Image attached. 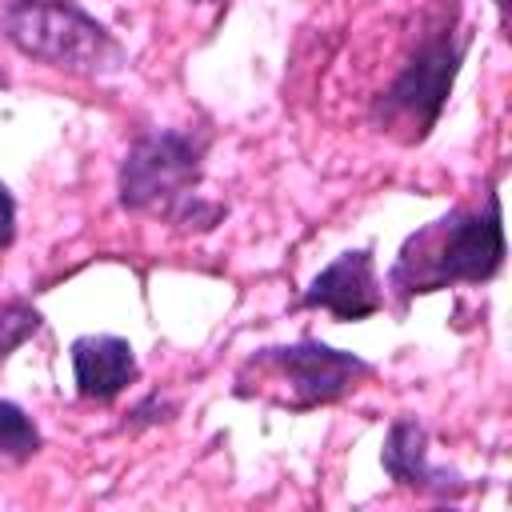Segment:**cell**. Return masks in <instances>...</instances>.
Listing matches in <instances>:
<instances>
[{
  "label": "cell",
  "mask_w": 512,
  "mask_h": 512,
  "mask_svg": "<svg viewBox=\"0 0 512 512\" xmlns=\"http://www.w3.org/2000/svg\"><path fill=\"white\" fill-rule=\"evenodd\" d=\"M204 172V140L196 132L164 128L140 136L120 164V204L128 212L168 216L180 224L212 228L220 204H200L196 184Z\"/></svg>",
  "instance_id": "obj_1"
},
{
  "label": "cell",
  "mask_w": 512,
  "mask_h": 512,
  "mask_svg": "<svg viewBox=\"0 0 512 512\" xmlns=\"http://www.w3.org/2000/svg\"><path fill=\"white\" fill-rule=\"evenodd\" d=\"M500 260H504V228L492 196L488 212H456L416 232L392 268V288L412 296V292H436L456 280L476 284L488 280L500 268Z\"/></svg>",
  "instance_id": "obj_2"
},
{
  "label": "cell",
  "mask_w": 512,
  "mask_h": 512,
  "mask_svg": "<svg viewBox=\"0 0 512 512\" xmlns=\"http://www.w3.org/2000/svg\"><path fill=\"white\" fill-rule=\"evenodd\" d=\"M0 28L16 52L48 68L80 76H112L124 68V48L76 0H8Z\"/></svg>",
  "instance_id": "obj_3"
},
{
  "label": "cell",
  "mask_w": 512,
  "mask_h": 512,
  "mask_svg": "<svg viewBox=\"0 0 512 512\" xmlns=\"http://www.w3.org/2000/svg\"><path fill=\"white\" fill-rule=\"evenodd\" d=\"M244 372H256V388L280 384L284 392L272 396L276 404L316 408V404L340 400L372 368L352 352H340V348H328V344H316V340H300V344H288V348H260L244 364ZM256 388H244L240 396H252Z\"/></svg>",
  "instance_id": "obj_4"
},
{
  "label": "cell",
  "mask_w": 512,
  "mask_h": 512,
  "mask_svg": "<svg viewBox=\"0 0 512 512\" xmlns=\"http://www.w3.org/2000/svg\"><path fill=\"white\" fill-rule=\"evenodd\" d=\"M460 36H456V24L444 20L420 48L416 56L408 60V68L396 76V84L384 92V120L388 124H404L408 136L404 140H424L428 128L436 124L448 92H452V80H456V68H460Z\"/></svg>",
  "instance_id": "obj_5"
},
{
  "label": "cell",
  "mask_w": 512,
  "mask_h": 512,
  "mask_svg": "<svg viewBox=\"0 0 512 512\" xmlns=\"http://www.w3.org/2000/svg\"><path fill=\"white\" fill-rule=\"evenodd\" d=\"M380 304H384V296H380L376 264H372V252H364V248L332 260L304 292V308H324L340 320H364V316L380 312Z\"/></svg>",
  "instance_id": "obj_6"
},
{
  "label": "cell",
  "mask_w": 512,
  "mask_h": 512,
  "mask_svg": "<svg viewBox=\"0 0 512 512\" xmlns=\"http://www.w3.org/2000/svg\"><path fill=\"white\" fill-rule=\"evenodd\" d=\"M72 372H76V392L100 404L120 396L140 376L132 344L120 336H80L72 344Z\"/></svg>",
  "instance_id": "obj_7"
},
{
  "label": "cell",
  "mask_w": 512,
  "mask_h": 512,
  "mask_svg": "<svg viewBox=\"0 0 512 512\" xmlns=\"http://www.w3.org/2000/svg\"><path fill=\"white\" fill-rule=\"evenodd\" d=\"M384 468L396 484H408V488H420V492H432V496H456L460 492L456 476L428 464V432L416 420H396L388 428Z\"/></svg>",
  "instance_id": "obj_8"
},
{
  "label": "cell",
  "mask_w": 512,
  "mask_h": 512,
  "mask_svg": "<svg viewBox=\"0 0 512 512\" xmlns=\"http://www.w3.org/2000/svg\"><path fill=\"white\" fill-rule=\"evenodd\" d=\"M36 452H40V428L32 424V416L12 400H0V460L24 464Z\"/></svg>",
  "instance_id": "obj_9"
},
{
  "label": "cell",
  "mask_w": 512,
  "mask_h": 512,
  "mask_svg": "<svg viewBox=\"0 0 512 512\" xmlns=\"http://www.w3.org/2000/svg\"><path fill=\"white\" fill-rule=\"evenodd\" d=\"M36 332H40V312L32 304H24V300H4L0 304V360L8 352H16Z\"/></svg>",
  "instance_id": "obj_10"
},
{
  "label": "cell",
  "mask_w": 512,
  "mask_h": 512,
  "mask_svg": "<svg viewBox=\"0 0 512 512\" xmlns=\"http://www.w3.org/2000/svg\"><path fill=\"white\" fill-rule=\"evenodd\" d=\"M12 240H16V204H12L8 188L0 184V252H4Z\"/></svg>",
  "instance_id": "obj_11"
},
{
  "label": "cell",
  "mask_w": 512,
  "mask_h": 512,
  "mask_svg": "<svg viewBox=\"0 0 512 512\" xmlns=\"http://www.w3.org/2000/svg\"><path fill=\"white\" fill-rule=\"evenodd\" d=\"M496 4H500V8H504V4H508V0H496Z\"/></svg>",
  "instance_id": "obj_12"
},
{
  "label": "cell",
  "mask_w": 512,
  "mask_h": 512,
  "mask_svg": "<svg viewBox=\"0 0 512 512\" xmlns=\"http://www.w3.org/2000/svg\"><path fill=\"white\" fill-rule=\"evenodd\" d=\"M0 84H4V76H0Z\"/></svg>",
  "instance_id": "obj_13"
}]
</instances>
